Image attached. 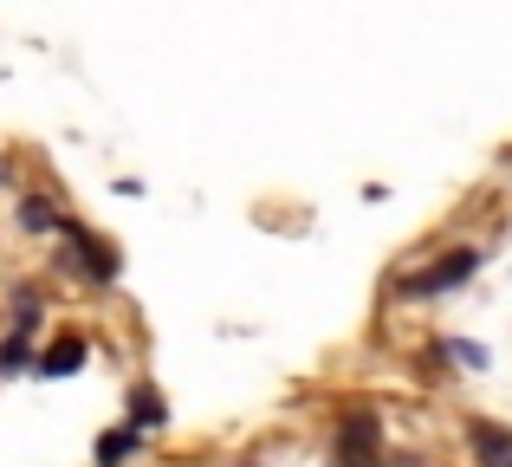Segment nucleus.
Returning <instances> with one entry per match:
<instances>
[{
	"label": "nucleus",
	"mask_w": 512,
	"mask_h": 467,
	"mask_svg": "<svg viewBox=\"0 0 512 467\" xmlns=\"http://www.w3.org/2000/svg\"><path fill=\"white\" fill-rule=\"evenodd\" d=\"M506 467H512V461H506Z\"/></svg>",
	"instance_id": "f8f14e48"
},
{
	"label": "nucleus",
	"mask_w": 512,
	"mask_h": 467,
	"mask_svg": "<svg viewBox=\"0 0 512 467\" xmlns=\"http://www.w3.org/2000/svg\"><path fill=\"white\" fill-rule=\"evenodd\" d=\"M143 442H150V435H137L130 422H117V429H104L98 442H91V467H130L143 455Z\"/></svg>",
	"instance_id": "6e6552de"
},
{
	"label": "nucleus",
	"mask_w": 512,
	"mask_h": 467,
	"mask_svg": "<svg viewBox=\"0 0 512 467\" xmlns=\"http://www.w3.org/2000/svg\"><path fill=\"white\" fill-rule=\"evenodd\" d=\"M85 357H91V338H85V331H59V338L33 357V377H46V383L78 377V370H85Z\"/></svg>",
	"instance_id": "39448f33"
},
{
	"label": "nucleus",
	"mask_w": 512,
	"mask_h": 467,
	"mask_svg": "<svg viewBox=\"0 0 512 467\" xmlns=\"http://www.w3.org/2000/svg\"><path fill=\"white\" fill-rule=\"evenodd\" d=\"M389 429H383V409L357 403V409H338L331 422V467H389Z\"/></svg>",
	"instance_id": "7ed1b4c3"
},
{
	"label": "nucleus",
	"mask_w": 512,
	"mask_h": 467,
	"mask_svg": "<svg viewBox=\"0 0 512 467\" xmlns=\"http://www.w3.org/2000/svg\"><path fill=\"white\" fill-rule=\"evenodd\" d=\"M33 357H39L33 344L7 331V338H0V377H26V370H33Z\"/></svg>",
	"instance_id": "9b49d317"
},
{
	"label": "nucleus",
	"mask_w": 512,
	"mask_h": 467,
	"mask_svg": "<svg viewBox=\"0 0 512 467\" xmlns=\"http://www.w3.org/2000/svg\"><path fill=\"white\" fill-rule=\"evenodd\" d=\"M480 266H487V253H480L474 240H461V247H441L428 266H409V273H396V279H389V292H396V299H448V292L474 286Z\"/></svg>",
	"instance_id": "f257e3e1"
},
{
	"label": "nucleus",
	"mask_w": 512,
	"mask_h": 467,
	"mask_svg": "<svg viewBox=\"0 0 512 467\" xmlns=\"http://www.w3.org/2000/svg\"><path fill=\"white\" fill-rule=\"evenodd\" d=\"M59 273L111 292L117 279H124V253H117V240H104L98 228H85L78 215H65V228H59Z\"/></svg>",
	"instance_id": "f03ea898"
},
{
	"label": "nucleus",
	"mask_w": 512,
	"mask_h": 467,
	"mask_svg": "<svg viewBox=\"0 0 512 467\" xmlns=\"http://www.w3.org/2000/svg\"><path fill=\"white\" fill-rule=\"evenodd\" d=\"M461 442H467V455H474V467H506L512 461V422H500V416H467L461 422Z\"/></svg>",
	"instance_id": "20e7f679"
},
{
	"label": "nucleus",
	"mask_w": 512,
	"mask_h": 467,
	"mask_svg": "<svg viewBox=\"0 0 512 467\" xmlns=\"http://www.w3.org/2000/svg\"><path fill=\"white\" fill-rule=\"evenodd\" d=\"M13 338H26V344H33V331L39 325H46V292H39V286H13Z\"/></svg>",
	"instance_id": "1a4fd4ad"
},
{
	"label": "nucleus",
	"mask_w": 512,
	"mask_h": 467,
	"mask_svg": "<svg viewBox=\"0 0 512 467\" xmlns=\"http://www.w3.org/2000/svg\"><path fill=\"white\" fill-rule=\"evenodd\" d=\"M435 351H441V370H487L493 364V351L480 338H435Z\"/></svg>",
	"instance_id": "9d476101"
},
{
	"label": "nucleus",
	"mask_w": 512,
	"mask_h": 467,
	"mask_svg": "<svg viewBox=\"0 0 512 467\" xmlns=\"http://www.w3.org/2000/svg\"><path fill=\"white\" fill-rule=\"evenodd\" d=\"M124 422H130L137 435H163V429H169V396L156 390L150 377L130 383V396H124Z\"/></svg>",
	"instance_id": "423d86ee"
},
{
	"label": "nucleus",
	"mask_w": 512,
	"mask_h": 467,
	"mask_svg": "<svg viewBox=\"0 0 512 467\" xmlns=\"http://www.w3.org/2000/svg\"><path fill=\"white\" fill-rule=\"evenodd\" d=\"M13 221H20V234H59L65 228V208L52 202L46 189H26L20 202H13Z\"/></svg>",
	"instance_id": "0eeeda50"
}]
</instances>
